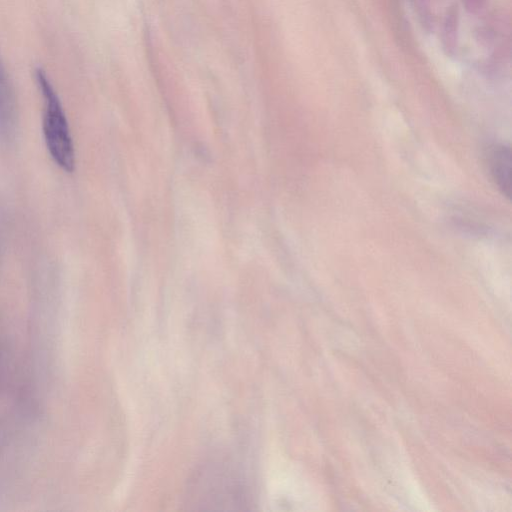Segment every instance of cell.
I'll return each mask as SVG.
<instances>
[{"label":"cell","mask_w":512,"mask_h":512,"mask_svg":"<svg viewBox=\"0 0 512 512\" xmlns=\"http://www.w3.org/2000/svg\"><path fill=\"white\" fill-rule=\"evenodd\" d=\"M418 13L424 28L430 31L433 25L430 0H418Z\"/></svg>","instance_id":"5b68a950"},{"label":"cell","mask_w":512,"mask_h":512,"mask_svg":"<svg viewBox=\"0 0 512 512\" xmlns=\"http://www.w3.org/2000/svg\"><path fill=\"white\" fill-rule=\"evenodd\" d=\"M441 42L445 53L454 56L458 47V13L450 8L443 20L441 29Z\"/></svg>","instance_id":"277c9868"},{"label":"cell","mask_w":512,"mask_h":512,"mask_svg":"<svg viewBox=\"0 0 512 512\" xmlns=\"http://www.w3.org/2000/svg\"><path fill=\"white\" fill-rule=\"evenodd\" d=\"M17 127V104L12 84L0 61V137L11 140Z\"/></svg>","instance_id":"7a4b0ae2"},{"label":"cell","mask_w":512,"mask_h":512,"mask_svg":"<svg viewBox=\"0 0 512 512\" xmlns=\"http://www.w3.org/2000/svg\"><path fill=\"white\" fill-rule=\"evenodd\" d=\"M485 0H463L466 9L473 14L480 12Z\"/></svg>","instance_id":"8992f818"},{"label":"cell","mask_w":512,"mask_h":512,"mask_svg":"<svg viewBox=\"0 0 512 512\" xmlns=\"http://www.w3.org/2000/svg\"><path fill=\"white\" fill-rule=\"evenodd\" d=\"M490 174L497 187L505 194L511 193V153L509 147L495 145L487 156Z\"/></svg>","instance_id":"3957f363"},{"label":"cell","mask_w":512,"mask_h":512,"mask_svg":"<svg viewBox=\"0 0 512 512\" xmlns=\"http://www.w3.org/2000/svg\"><path fill=\"white\" fill-rule=\"evenodd\" d=\"M35 79L43 99L42 129L46 147L54 162L71 173L75 168V151L64 108L42 68H36Z\"/></svg>","instance_id":"6da1fadb"}]
</instances>
